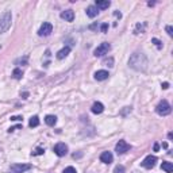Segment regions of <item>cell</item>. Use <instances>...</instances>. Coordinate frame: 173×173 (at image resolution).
<instances>
[{
    "label": "cell",
    "instance_id": "6da1fadb",
    "mask_svg": "<svg viewBox=\"0 0 173 173\" xmlns=\"http://www.w3.org/2000/svg\"><path fill=\"white\" fill-rule=\"evenodd\" d=\"M128 65L137 72H145L148 68V57L141 51H135L131 54L130 60H128Z\"/></svg>",
    "mask_w": 173,
    "mask_h": 173
},
{
    "label": "cell",
    "instance_id": "7a4b0ae2",
    "mask_svg": "<svg viewBox=\"0 0 173 173\" xmlns=\"http://www.w3.org/2000/svg\"><path fill=\"white\" fill-rule=\"evenodd\" d=\"M11 22H12L11 11H6L0 16V34H4V33L8 31V28L11 27Z\"/></svg>",
    "mask_w": 173,
    "mask_h": 173
},
{
    "label": "cell",
    "instance_id": "3957f363",
    "mask_svg": "<svg viewBox=\"0 0 173 173\" xmlns=\"http://www.w3.org/2000/svg\"><path fill=\"white\" fill-rule=\"evenodd\" d=\"M156 111L158 115H161V117H166V115H169V114L172 112V107H170V104L166 102V100H162V102H160L158 104H157Z\"/></svg>",
    "mask_w": 173,
    "mask_h": 173
},
{
    "label": "cell",
    "instance_id": "277c9868",
    "mask_svg": "<svg viewBox=\"0 0 173 173\" xmlns=\"http://www.w3.org/2000/svg\"><path fill=\"white\" fill-rule=\"evenodd\" d=\"M110 50H111V45H110V43H108V42H103V43H100L96 49H95L94 54H95V57H103V56H105V54H108V51H110Z\"/></svg>",
    "mask_w": 173,
    "mask_h": 173
},
{
    "label": "cell",
    "instance_id": "5b68a950",
    "mask_svg": "<svg viewBox=\"0 0 173 173\" xmlns=\"http://www.w3.org/2000/svg\"><path fill=\"white\" fill-rule=\"evenodd\" d=\"M51 31H53V25L49 22H43L39 30H38V35L39 37H48V35L51 34Z\"/></svg>",
    "mask_w": 173,
    "mask_h": 173
},
{
    "label": "cell",
    "instance_id": "8992f818",
    "mask_svg": "<svg viewBox=\"0 0 173 173\" xmlns=\"http://www.w3.org/2000/svg\"><path fill=\"white\" fill-rule=\"evenodd\" d=\"M28 169H31L30 164H12L10 168V173H23Z\"/></svg>",
    "mask_w": 173,
    "mask_h": 173
},
{
    "label": "cell",
    "instance_id": "52a82bcc",
    "mask_svg": "<svg viewBox=\"0 0 173 173\" xmlns=\"http://www.w3.org/2000/svg\"><path fill=\"white\" fill-rule=\"evenodd\" d=\"M130 149H131V146L128 145L126 141H123V139H120L117 145H115V151H117L118 154H125L126 151H128Z\"/></svg>",
    "mask_w": 173,
    "mask_h": 173
},
{
    "label": "cell",
    "instance_id": "ba28073f",
    "mask_svg": "<svg viewBox=\"0 0 173 173\" xmlns=\"http://www.w3.org/2000/svg\"><path fill=\"white\" fill-rule=\"evenodd\" d=\"M53 150L58 157H64L68 154V146H66L65 143H62V142H60V143H57V145L54 146Z\"/></svg>",
    "mask_w": 173,
    "mask_h": 173
},
{
    "label": "cell",
    "instance_id": "9c48e42d",
    "mask_svg": "<svg viewBox=\"0 0 173 173\" xmlns=\"http://www.w3.org/2000/svg\"><path fill=\"white\" fill-rule=\"evenodd\" d=\"M156 162H157V157L156 156H148L146 157L143 161L141 162V165L143 168H146V169H151V168H154V165H156Z\"/></svg>",
    "mask_w": 173,
    "mask_h": 173
},
{
    "label": "cell",
    "instance_id": "30bf717a",
    "mask_svg": "<svg viewBox=\"0 0 173 173\" xmlns=\"http://www.w3.org/2000/svg\"><path fill=\"white\" fill-rule=\"evenodd\" d=\"M100 161L104 162V164H111V162L114 161V156L111 151H103L102 154H100Z\"/></svg>",
    "mask_w": 173,
    "mask_h": 173
},
{
    "label": "cell",
    "instance_id": "8fae6325",
    "mask_svg": "<svg viewBox=\"0 0 173 173\" xmlns=\"http://www.w3.org/2000/svg\"><path fill=\"white\" fill-rule=\"evenodd\" d=\"M61 18H62L65 22H73L74 19V12L72 10H65V11L61 12Z\"/></svg>",
    "mask_w": 173,
    "mask_h": 173
},
{
    "label": "cell",
    "instance_id": "7c38bea8",
    "mask_svg": "<svg viewBox=\"0 0 173 173\" xmlns=\"http://www.w3.org/2000/svg\"><path fill=\"white\" fill-rule=\"evenodd\" d=\"M110 6H111L110 0H96V4H95V7L97 10H107Z\"/></svg>",
    "mask_w": 173,
    "mask_h": 173
},
{
    "label": "cell",
    "instance_id": "4fadbf2b",
    "mask_svg": "<svg viewBox=\"0 0 173 173\" xmlns=\"http://www.w3.org/2000/svg\"><path fill=\"white\" fill-rule=\"evenodd\" d=\"M69 53H71V48H69V46H65V48L61 49L60 51H57V58H58V60H64L65 57H68Z\"/></svg>",
    "mask_w": 173,
    "mask_h": 173
},
{
    "label": "cell",
    "instance_id": "5bb4252c",
    "mask_svg": "<svg viewBox=\"0 0 173 173\" xmlns=\"http://www.w3.org/2000/svg\"><path fill=\"white\" fill-rule=\"evenodd\" d=\"M108 76H110V73H108L107 71H97L96 73H95V79H96L97 81H103V80H107Z\"/></svg>",
    "mask_w": 173,
    "mask_h": 173
},
{
    "label": "cell",
    "instance_id": "9a60e30c",
    "mask_svg": "<svg viewBox=\"0 0 173 173\" xmlns=\"http://www.w3.org/2000/svg\"><path fill=\"white\" fill-rule=\"evenodd\" d=\"M91 111L94 114H102L103 111H104V105H103L100 102H96V103H94V104H92Z\"/></svg>",
    "mask_w": 173,
    "mask_h": 173
},
{
    "label": "cell",
    "instance_id": "2e32d148",
    "mask_svg": "<svg viewBox=\"0 0 173 173\" xmlns=\"http://www.w3.org/2000/svg\"><path fill=\"white\" fill-rule=\"evenodd\" d=\"M97 14H99V10H97L95 6H89L88 8H87V15H88L89 18L97 16Z\"/></svg>",
    "mask_w": 173,
    "mask_h": 173
},
{
    "label": "cell",
    "instance_id": "e0dca14e",
    "mask_svg": "<svg viewBox=\"0 0 173 173\" xmlns=\"http://www.w3.org/2000/svg\"><path fill=\"white\" fill-rule=\"evenodd\" d=\"M161 169L165 170L166 173H172L173 172V164H172V162H168V161L162 162V164H161Z\"/></svg>",
    "mask_w": 173,
    "mask_h": 173
},
{
    "label": "cell",
    "instance_id": "ac0fdd59",
    "mask_svg": "<svg viewBox=\"0 0 173 173\" xmlns=\"http://www.w3.org/2000/svg\"><path fill=\"white\" fill-rule=\"evenodd\" d=\"M45 122L48 126H54L57 123V117H54V115H46Z\"/></svg>",
    "mask_w": 173,
    "mask_h": 173
},
{
    "label": "cell",
    "instance_id": "d6986e66",
    "mask_svg": "<svg viewBox=\"0 0 173 173\" xmlns=\"http://www.w3.org/2000/svg\"><path fill=\"white\" fill-rule=\"evenodd\" d=\"M145 27H146V23H137L134 34H141V33H143L145 31Z\"/></svg>",
    "mask_w": 173,
    "mask_h": 173
},
{
    "label": "cell",
    "instance_id": "ffe728a7",
    "mask_svg": "<svg viewBox=\"0 0 173 173\" xmlns=\"http://www.w3.org/2000/svg\"><path fill=\"white\" fill-rule=\"evenodd\" d=\"M38 125H39V118H38L37 115L31 117V119H30V122H28V126L33 128V127H37Z\"/></svg>",
    "mask_w": 173,
    "mask_h": 173
},
{
    "label": "cell",
    "instance_id": "44dd1931",
    "mask_svg": "<svg viewBox=\"0 0 173 173\" xmlns=\"http://www.w3.org/2000/svg\"><path fill=\"white\" fill-rule=\"evenodd\" d=\"M22 76H23L22 69L15 68V69H14V72H12V77H14L15 80H20V79H22Z\"/></svg>",
    "mask_w": 173,
    "mask_h": 173
},
{
    "label": "cell",
    "instance_id": "7402d4cb",
    "mask_svg": "<svg viewBox=\"0 0 173 173\" xmlns=\"http://www.w3.org/2000/svg\"><path fill=\"white\" fill-rule=\"evenodd\" d=\"M103 65L108 66V68H112V66H114V58H112V57H110V58L103 60Z\"/></svg>",
    "mask_w": 173,
    "mask_h": 173
},
{
    "label": "cell",
    "instance_id": "603a6c76",
    "mask_svg": "<svg viewBox=\"0 0 173 173\" xmlns=\"http://www.w3.org/2000/svg\"><path fill=\"white\" fill-rule=\"evenodd\" d=\"M125 172H126V169L123 165H117L115 169H114V173H125Z\"/></svg>",
    "mask_w": 173,
    "mask_h": 173
},
{
    "label": "cell",
    "instance_id": "cb8c5ba5",
    "mask_svg": "<svg viewBox=\"0 0 173 173\" xmlns=\"http://www.w3.org/2000/svg\"><path fill=\"white\" fill-rule=\"evenodd\" d=\"M43 153H45V149H43V148H37L31 154H33V156H41V154H43Z\"/></svg>",
    "mask_w": 173,
    "mask_h": 173
},
{
    "label": "cell",
    "instance_id": "d4e9b609",
    "mask_svg": "<svg viewBox=\"0 0 173 173\" xmlns=\"http://www.w3.org/2000/svg\"><path fill=\"white\" fill-rule=\"evenodd\" d=\"M27 60H28V56H25L23 58H19L16 61V64H22V65H27Z\"/></svg>",
    "mask_w": 173,
    "mask_h": 173
},
{
    "label": "cell",
    "instance_id": "484cf974",
    "mask_svg": "<svg viewBox=\"0 0 173 173\" xmlns=\"http://www.w3.org/2000/svg\"><path fill=\"white\" fill-rule=\"evenodd\" d=\"M62 173H77V170H76V168H73V166H68L64 169Z\"/></svg>",
    "mask_w": 173,
    "mask_h": 173
},
{
    "label": "cell",
    "instance_id": "4316f807",
    "mask_svg": "<svg viewBox=\"0 0 173 173\" xmlns=\"http://www.w3.org/2000/svg\"><path fill=\"white\" fill-rule=\"evenodd\" d=\"M151 42H153L154 45H156L158 49H161V48H162V42H161L160 39H157V38H153V39H151Z\"/></svg>",
    "mask_w": 173,
    "mask_h": 173
},
{
    "label": "cell",
    "instance_id": "83f0119b",
    "mask_svg": "<svg viewBox=\"0 0 173 173\" xmlns=\"http://www.w3.org/2000/svg\"><path fill=\"white\" fill-rule=\"evenodd\" d=\"M127 112H131V107H125V110H122L120 115H122V117H126V115H127Z\"/></svg>",
    "mask_w": 173,
    "mask_h": 173
},
{
    "label": "cell",
    "instance_id": "f1b7e54d",
    "mask_svg": "<svg viewBox=\"0 0 173 173\" xmlns=\"http://www.w3.org/2000/svg\"><path fill=\"white\" fill-rule=\"evenodd\" d=\"M100 30H102V33H107L108 31V23H103V25L100 26Z\"/></svg>",
    "mask_w": 173,
    "mask_h": 173
},
{
    "label": "cell",
    "instance_id": "f546056e",
    "mask_svg": "<svg viewBox=\"0 0 173 173\" xmlns=\"http://www.w3.org/2000/svg\"><path fill=\"white\" fill-rule=\"evenodd\" d=\"M166 33H168V35H169V37H172V35H173V28H172V26H166Z\"/></svg>",
    "mask_w": 173,
    "mask_h": 173
},
{
    "label": "cell",
    "instance_id": "4dcf8cb0",
    "mask_svg": "<svg viewBox=\"0 0 173 173\" xmlns=\"http://www.w3.org/2000/svg\"><path fill=\"white\" fill-rule=\"evenodd\" d=\"M19 128H22V125H18V126H14V127H11L10 128V133H11V131H15V130H19Z\"/></svg>",
    "mask_w": 173,
    "mask_h": 173
},
{
    "label": "cell",
    "instance_id": "1f68e13d",
    "mask_svg": "<svg viewBox=\"0 0 173 173\" xmlns=\"http://www.w3.org/2000/svg\"><path fill=\"white\" fill-rule=\"evenodd\" d=\"M161 87H162V89H168L169 88V82H162Z\"/></svg>",
    "mask_w": 173,
    "mask_h": 173
},
{
    "label": "cell",
    "instance_id": "d6a6232c",
    "mask_svg": "<svg viewBox=\"0 0 173 173\" xmlns=\"http://www.w3.org/2000/svg\"><path fill=\"white\" fill-rule=\"evenodd\" d=\"M22 119H23L22 117H11V120H14V122L15 120H22Z\"/></svg>",
    "mask_w": 173,
    "mask_h": 173
},
{
    "label": "cell",
    "instance_id": "836d02e7",
    "mask_svg": "<svg viewBox=\"0 0 173 173\" xmlns=\"http://www.w3.org/2000/svg\"><path fill=\"white\" fill-rule=\"evenodd\" d=\"M114 15H115V16H117V18H119V19H120V18H122V14H120V12H118V11H115V12H114Z\"/></svg>",
    "mask_w": 173,
    "mask_h": 173
},
{
    "label": "cell",
    "instance_id": "e575fe53",
    "mask_svg": "<svg viewBox=\"0 0 173 173\" xmlns=\"http://www.w3.org/2000/svg\"><path fill=\"white\" fill-rule=\"evenodd\" d=\"M154 151H158V149H160V145H158V143H154Z\"/></svg>",
    "mask_w": 173,
    "mask_h": 173
},
{
    "label": "cell",
    "instance_id": "d590c367",
    "mask_svg": "<svg viewBox=\"0 0 173 173\" xmlns=\"http://www.w3.org/2000/svg\"><path fill=\"white\" fill-rule=\"evenodd\" d=\"M22 96H23V99H27V96H28V92H25V94H23Z\"/></svg>",
    "mask_w": 173,
    "mask_h": 173
},
{
    "label": "cell",
    "instance_id": "8d00e7d4",
    "mask_svg": "<svg viewBox=\"0 0 173 173\" xmlns=\"http://www.w3.org/2000/svg\"><path fill=\"white\" fill-rule=\"evenodd\" d=\"M168 138L172 139V138H173V134H172V133H169V134H168Z\"/></svg>",
    "mask_w": 173,
    "mask_h": 173
},
{
    "label": "cell",
    "instance_id": "74e56055",
    "mask_svg": "<svg viewBox=\"0 0 173 173\" xmlns=\"http://www.w3.org/2000/svg\"><path fill=\"white\" fill-rule=\"evenodd\" d=\"M162 148H165V149L168 148V143H166V142H164V143H162Z\"/></svg>",
    "mask_w": 173,
    "mask_h": 173
}]
</instances>
